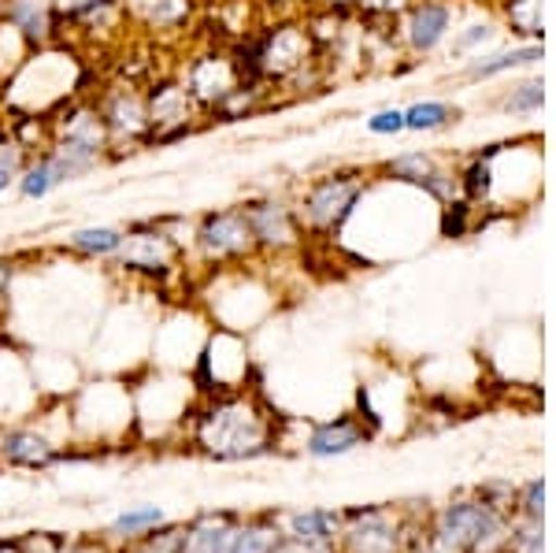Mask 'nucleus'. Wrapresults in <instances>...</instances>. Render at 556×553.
Listing matches in <instances>:
<instances>
[{
	"mask_svg": "<svg viewBox=\"0 0 556 553\" xmlns=\"http://www.w3.org/2000/svg\"><path fill=\"white\" fill-rule=\"evenodd\" d=\"M83 93H89L86 52L71 41H52L23 52L20 64L8 71L0 83V109L4 115L49 120Z\"/></svg>",
	"mask_w": 556,
	"mask_h": 553,
	"instance_id": "1",
	"label": "nucleus"
},
{
	"mask_svg": "<svg viewBox=\"0 0 556 553\" xmlns=\"http://www.w3.org/2000/svg\"><path fill=\"white\" fill-rule=\"evenodd\" d=\"M193 445L215 461L260 457L271 450V416L245 390L204 398L193 413Z\"/></svg>",
	"mask_w": 556,
	"mask_h": 553,
	"instance_id": "2",
	"label": "nucleus"
},
{
	"mask_svg": "<svg viewBox=\"0 0 556 553\" xmlns=\"http://www.w3.org/2000/svg\"><path fill=\"white\" fill-rule=\"evenodd\" d=\"M227 49L241 75L271 89L301 83L304 71L319 67V41L304 23H271L260 30H241Z\"/></svg>",
	"mask_w": 556,
	"mask_h": 553,
	"instance_id": "3",
	"label": "nucleus"
},
{
	"mask_svg": "<svg viewBox=\"0 0 556 553\" xmlns=\"http://www.w3.org/2000/svg\"><path fill=\"white\" fill-rule=\"evenodd\" d=\"M41 153L49 156L60 186L78 183V178L112 164V149H108V134L101 112L93 104V93L75 97L56 115H49V146Z\"/></svg>",
	"mask_w": 556,
	"mask_h": 553,
	"instance_id": "4",
	"label": "nucleus"
},
{
	"mask_svg": "<svg viewBox=\"0 0 556 553\" xmlns=\"http://www.w3.org/2000/svg\"><path fill=\"white\" fill-rule=\"evenodd\" d=\"M178 216H149L127 223L123 249L112 256V267L127 279L141 282H172L190 261V238L178 235Z\"/></svg>",
	"mask_w": 556,
	"mask_h": 553,
	"instance_id": "5",
	"label": "nucleus"
},
{
	"mask_svg": "<svg viewBox=\"0 0 556 553\" xmlns=\"http://www.w3.org/2000/svg\"><path fill=\"white\" fill-rule=\"evenodd\" d=\"M190 256L208 272H227V267L260 261L253 227H249L241 204L208 209L190 223Z\"/></svg>",
	"mask_w": 556,
	"mask_h": 553,
	"instance_id": "6",
	"label": "nucleus"
},
{
	"mask_svg": "<svg viewBox=\"0 0 556 553\" xmlns=\"http://www.w3.org/2000/svg\"><path fill=\"white\" fill-rule=\"evenodd\" d=\"M93 104L101 112L108 149L112 160L141 153L149 141V104H146V83L134 75H119L101 83V89H89Z\"/></svg>",
	"mask_w": 556,
	"mask_h": 553,
	"instance_id": "7",
	"label": "nucleus"
},
{
	"mask_svg": "<svg viewBox=\"0 0 556 553\" xmlns=\"http://www.w3.org/2000/svg\"><path fill=\"white\" fill-rule=\"evenodd\" d=\"M364 193H367V175L361 172H330L312 178L301 190V198L293 201L301 230L316 238H334L349 223V216L361 209Z\"/></svg>",
	"mask_w": 556,
	"mask_h": 553,
	"instance_id": "8",
	"label": "nucleus"
},
{
	"mask_svg": "<svg viewBox=\"0 0 556 553\" xmlns=\"http://www.w3.org/2000/svg\"><path fill=\"white\" fill-rule=\"evenodd\" d=\"M146 104H149V141L146 149H167L178 141L201 134L204 112L197 109V101L186 93V86L178 83V75H156L146 83Z\"/></svg>",
	"mask_w": 556,
	"mask_h": 553,
	"instance_id": "9",
	"label": "nucleus"
},
{
	"mask_svg": "<svg viewBox=\"0 0 556 553\" xmlns=\"http://www.w3.org/2000/svg\"><path fill=\"white\" fill-rule=\"evenodd\" d=\"M175 75H178V83L186 86V93L197 101V109L204 112V123H208V112L215 104L227 101L230 89L245 78L238 71L227 45H201V49L186 52L182 67H178Z\"/></svg>",
	"mask_w": 556,
	"mask_h": 553,
	"instance_id": "10",
	"label": "nucleus"
},
{
	"mask_svg": "<svg viewBox=\"0 0 556 553\" xmlns=\"http://www.w3.org/2000/svg\"><path fill=\"white\" fill-rule=\"evenodd\" d=\"M127 30H138L152 45H178L190 38L201 15V0H123Z\"/></svg>",
	"mask_w": 556,
	"mask_h": 553,
	"instance_id": "11",
	"label": "nucleus"
},
{
	"mask_svg": "<svg viewBox=\"0 0 556 553\" xmlns=\"http://www.w3.org/2000/svg\"><path fill=\"white\" fill-rule=\"evenodd\" d=\"M241 212H245L249 227H253L260 256H282V253H290V249H298L304 242L301 219H298V212H293L290 201L264 193V198L241 201Z\"/></svg>",
	"mask_w": 556,
	"mask_h": 553,
	"instance_id": "12",
	"label": "nucleus"
},
{
	"mask_svg": "<svg viewBox=\"0 0 556 553\" xmlns=\"http://www.w3.org/2000/svg\"><path fill=\"white\" fill-rule=\"evenodd\" d=\"M0 26H8L26 52L64 41V20H60L56 0H0Z\"/></svg>",
	"mask_w": 556,
	"mask_h": 553,
	"instance_id": "13",
	"label": "nucleus"
},
{
	"mask_svg": "<svg viewBox=\"0 0 556 553\" xmlns=\"http://www.w3.org/2000/svg\"><path fill=\"white\" fill-rule=\"evenodd\" d=\"M60 20H64V41L78 45V49H86L101 34L127 30L123 0H67L60 4Z\"/></svg>",
	"mask_w": 556,
	"mask_h": 553,
	"instance_id": "14",
	"label": "nucleus"
},
{
	"mask_svg": "<svg viewBox=\"0 0 556 553\" xmlns=\"http://www.w3.org/2000/svg\"><path fill=\"white\" fill-rule=\"evenodd\" d=\"M501 520L486 505H450L442 516V542L456 550H479L497 539Z\"/></svg>",
	"mask_w": 556,
	"mask_h": 553,
	"instance_id": "15",
	"label": "nucleus"
},
{
	"mask_svg": "<svg viewBox=\"0 0 556 553\" xmlns=\"http://www.w3.org/2000/svg\"><path fill=\"white\" fill-rule=\"evenodd\" d=\"M453 30V8L445 0H419V4H408L405 15V45L419 56L434 52L438 45L450 38Z\"/></svg>",
	"mask_w": 556,
	"mask_h": 553,
	"instance_id": "16",
	"label": "nucleus"
},
{
	"mask_svg": "<svg viewBox=\"0 0 556 553\" xmlns=\"http://www.w3.org/2000/svg\"><path fill=\"white\" fill-rule=\"evenodd\" d=\"M0 453H4L8 465L20 468H49L56 461H64V445H56L45 431L38 427H12L0 442Z\"/></svg>",
	"mask_w": 556,
	"mask_h": 553,
	"instance_id": "17",
	"label": "nucleus"
},
{
	"mask_svg": "<svg viewBox=\"0 0 556 553\" xmlns=\"http://www.w3.org/2000/svg\"><path fill=\"white\" fill-rule=\"evenodd\" d=\"M182 553H235L238 516L235 513H204L182 524Z\"/></svg>",
	"mask_w": 556,
	"mask_h": 553,
	"instance_id": "18",
	"label": "nucleus"
},
{
	"mask_svg": "<svg viewBox=\"0 0 556 553\" xmlns=\"http://www.w3.org/2000/svg\"><path fill=\"white\" fill-rule=\"evenodd\" d=\"M123 238H127V227H78L60 242V253L78 256V261H101L112 264V256L123 249Z\"/></svg>",
	"mask_w": 556,
	"mask_h": 553,
	"instance_id": "19",
	"label": "nucleus"
},
{
	"mask_svg": "<svg viewBox=\"0 0 556 553\" xmlns=\"http://www.w3.org/2000/svg\"><path fill=\"white\" fill-rule=\"evenodd\" d=\"M267 101H271V86L253 83V78H241V83L227 93V101L215 104V109L208 112V127H215V123H241V120H249V115L264 112Z\"/></svg>",
	"mask_w": 556,
	"mask_h": 553,
	"instance_id": "20",
	"label": "nucleus"
},
{
	"mask_svg": "<svg viewBox=\"0 0 556 553\" xmlns=\"http://www.w3.org/2000/svg\"><path fill=\"white\" fill-rule=\"evenodd\" d=\"M349 550L353 553H397V531H393L390 516L379 510L356 513L353 528H349Z\"/></svg>",
	"mask_w": 556,
	"mask_h": 553,
	"instance_id": "21",
	"label": "nucleus"
},
{
	"mask_svg": "<svg viewBox=\"0 0 556 553\" xmlns=\"http://www.w3.org/2000/svg\"><path fill=\"white\" fill-rule=\"evenodd\" d=\"M367 439V431L356 420H349V416H342V420H330V424H319L312 427L308 435V453L312 457H338V453H349L356 450Z\"/></svg>",
	"mask_w": 556,
	"mask_h": 553,
	"instance_id": "22",
	"label": "nucleus"
},
{
	"mask_svg": "<svg viewBox=\"0 0 556 553\" xmlns=\"http://www.w3.org/2000/svg\"><path fill=\"white\" fill-rule=\"evenodd\" d=\"M56 190H60V178H56V172H52L49 156L34 153L30 160H26L23 175L15 178V198L20 201H45Z\"/></svg>",
	"mask_w": 556,
	"mask_h": 553,
	"instance_id": "23",
	"label": "nucleus"
},
{
	"mask_svg": "<svg viewBox=\"0 0 556 553\" xmlns=\"http://www.w3.org/2000/svg\"><path fill=\"white\" fill-rule=\"evenodd\" d=\"M34 153L26 149V141L15 134V127L8 120H0V198H4L8 190H15V178L23 175L26 160Z\"/></svg>",
	"mask_w": 556,
	"mask_h": 553,
	"instance_id": "24",
	"label": "nucleus"
},
{
	"mask_svg": "<svg viewBox=\"0 0 556 553\" xmlns=\"http://www.w3.org/2000/svg\"><path fill=\"white\" fill-rule=\"evenodd\" d=\"M542 60V45L531 41L523 49H508V52H497V56H479L468 64V78H493L501 71H513L519 64H538Z\"/></svg>",
	"mask_w": 556,
	"mask_h": 553,
	"instance_id": "25",
	"label": "nucleus"
},
{
	"mask_svg": "<svg viewBox=\"0 0 556 553\" xmlns=\"http://www.w3.org/2000/svg\"><path fill=\"white\" fill-rule=\"evenodd\" d=\"M334 528H338V520L330 513H298L290 520V539L298 542V546H327L330 539H334Z\"/></svg>",
	"mask_w": 556,
	"mask_h": 553,
	"instance_id": "26",
	"label": "nucleus"
},
{
	"mask_svg": "<svg viewBox=\"0 0 556 553\" xmlns=\"http://www.w3.org/2000/svg\"><path fill=\"white\" fill-rule=\"evenodd\" d=\"M456 112L453 104L445 101H416L405 109V130H416V134H427V130H442L456 123Z\"/></svg>",
	"mask_w": 556,
	"mask_h": 553,
	"instance_id": "27",
	"label": "nucleus"
},
{
	"mask_svg": "<svg viewBox=\"0 0 556 553\" xmlns=\"http://www.w3.org/2000/svg\"><path fill=\"white\" fill-rule=\"evenodd\" d=\"M456 183H460L464 201H471V204L486 201L493 193V153L468 160V167L456 172Z\"/></svg>",
	"mask_w": 556,
	"mask_h": 553,
	"instance_id": "28",
	"label": "nucleus"
},
{
	"mask_svg": "<svg viewBox=\"0 0 556 553\" xmlns=\"http://www.w3.org/2000/svg\"><path fill=\"white\" fill-rule=\"evenodd\" d=\"M156 524H164V510H156V505H141V510H127L123 516H115L112 528H108V539H127L134 542L138 535L152 531Z\"/></svg>",
	"mask_w": 556,
	"mask_h": 553,
	"instance_id": "29",
	"label": "nucleus"
},
{
	"mask_svg": "<svg viewBox=\"0 0 556 553\" xmlns=\"http://www.w3.org/2000/svg\"><path fill=\"white\" fill-rule=\"evenodd\" d=\"M505 20L519 38L538 41L542 38V0H505Z\"/></svg>",
	"mask_w": 556,
	"mask_h": 553,
	"instance_id": "30",
	"label": "nucleus"
},
{
	"mask_svg": "<svg viewBox=\"0 0 556 553\" xmlns=\"http://www.w3.org/2000/svg\"><path fill=\"white\" fill-rule=\"evenodd\" d=\"M275 550H278V531H275V528H267L264 520L238 528L235 553H275Z\"/></svg>",
	"mask_w": 556,
	"mask_h": 553,
	"instance_id": "31",
	"label": "nucleus"
},
{
	"mask_svg": "<svg viewBox=\"0 0 556 553\" xmlns=\"http://www.w3.org/2000/svg\"><path fill=\"white\" fill-rule=\"evenodd\" d=\"M542 101H545V86L534 78V83L516 86L513 93L501 101V109H505V112H538V109H542Z\"/></svg>",
	"mask_w": 556,
	"mask_h": 553,
	"instance_id": "32",
	"label": "nucleus"
},
{
	"mask_svg": "<svg viewBox=\"0 0 556 553\" xmlns=\"http://www.w3.org/2000/svg\"><path fill=\"white\" fill-rule=\"evenodd\" d=\"M468 223H471V201L456 198L442 209V235L445 238H464L468 235Z\"/></svg>",
	"mask_w": 556,
	"mask_h": 553,
	"instance_id": "33",
	"label": "nucleus"
},
{
	"mask_svg": "<svg viewBox=\"0 0 556 553\" xmlns=\"http://www.w3.org/2000/svg\"><path fill=\"white\" fill-rule=\"evenodd\" d=\"M367 134H375V138H397V134H405V109L375 112L367 120Z\"/></svg>",
	"mask_w": 556,
	"mask_h": 553,
	"instance_id": "34",
	"label": "nucleus"
},
{
	"mask_svg": "<svg viewBox=\"0 0 556 553\" xmlns=\"http://www.w3.org/2000/svg\"><path fill=\"white\" fill-rule=\"evenodd\" d=\"M20 550L23 553H64V535H52V531H26L20 535Z\"/></svg>",
	"mask_w": 556,
	"mask_h": 553,
	"instance_id": "35",
	"label": "nucleus"
},
{
	"mask_svg": "<svg viewBox=\"0 0 556 553\" xmlns=\"http://www.w3.org/2000/svg\"><path fill=\"white\" fill-rule=\"evenodd\" d=\"M353 8L367 20H397L401 12H408V0H353Z\"/></svg>",
	"mask_w": 556,
	"mask_h": 553,
	"instance_id": "36",
	"label": "nucleus"
},
{
	"mask_svg": "<svg viewBox=\"0 0 556 553\" xmlns=\"http://www.w3.org/2000/svg\"><path fill=\"white\" fill-rule=\"evenodd\" d=\"M490 38H493V30H490L486 23H482V26H468V30H464L460 38L453 41V52H456V56H464V52L479 49V45H486Z\"/></svg>",
	"mask_w": 556,
	"mask_h": 553,
	"instance_id": "37",
	"label": "nucleus"
},
{
	"mask_svg": "<svg viewBox=\"0 0 556 553\" xmlns=\"http://www.w3.org/2000/svg\"><path fill=\"white\" fill-rule=\"evenodd\" d=\"M64 553H112L104 539H78V542H64Z\"/></svg>",
	"mask_w": 556,
	"mask_h": 553,
	"instance_id": "38",
	"label": "nucleus"
},
{
	"mask_svg": "<svg viewBox=\"0 0 556 553\" xmlns=\"http://www.w3.org/2000/svg\"><path fill=\"white\" fill-rule=\"evenodd\" d=\"M12 275H15V264L0 261V312L8 305V293H12Z\"/></svg>",
	"mask_w": 556,
	"mask_h": 553,
	"instance_id": "39",
	"label": "nucleus"
},
{
	"mask_svg": "<svg viewBox=\"0 0 556 553\" xmlns=\"http://www.w3.org/2000/svg\"><path fill=\"white\" fill-rule=\"evenodd\" d=\"M542 498H545L542 483H531V490H527V513H531V516L542 513Z\"/></svg>",
	"mask_w": 556,
	"mask_h": 553,
	"instance_id": "40",
	"label": "nucleus"
},
{
	"mask_svg": "<svg viewBox=\"0 0 556 553\" xmlns=\"http://www.w3.org/2000/svg\"><path fill=\"white\" fill-rule=\"evenodd\" d=\"M0 553H23V550H20V542L12 539V542H0Z\"/></svg>",
	"mask_w": 556,
	"mask_h": 553,
	"instance_id": "41",
	"label": "nucleus"
},
{
	"mask_svg": "<svg viewBox=\"0 0 556 553\" xmlns=\"http://www.w3.org/2000/svg\"><path fill=\"white\" fill-rule=\"evenodd\" d=\"M123 553H141V550H138V546H134V542H130V546H127V550H123Z\"/></svg>",
	"mask_w": 556,
	"mask_h": 553,
	"instance_id": "42",
	"label": "nucleus"
},
{
	"mask_svg": "<svg viewBox=\"0 0 556 553\" xmlns=\"http://www.w3.org/2000/svg\"><path fill=\"white\" fill-rule=\"evenodd\" d=\"M427 553H450V550H445V546H438V550H427Z\"/></svg>",
	"mask_w": 556,
	"mask_h": 553,
	"instance_id": "43",
	"label": "nucleus"
}]
</instances>
